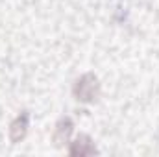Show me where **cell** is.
<instances>
[{"instance_id":"277c9868","label":"cell","mask_w":159,"mask_h":157,"mask_svg":"<svg viewBox=\"0 0 159 157\" xmlns=\"http://www.w3.org/2000/svg\"><path fill=\"white\" fill-rule=\"evenodd\" d=\"M72 128H74V124H72L70 118H61L56 124V131H54V142H56V146H61V144H65L69 141V137L72 133Z\"/></svg>"},{"instance_id":"3957f363","label":"cell","mask_w":159,"mask_h":157,"mask_svg":"<svg viewBox=\"0 0 159 157\" xmlns=\"http://www.w3.org/2000/svg\"><path fill=\"white\" fill-rule=\"evenodd\" d=\"M96 152V148H94V144L91 142V139L87 137V135H81L78 137L72 144H70V148H69V154L70 155H91V154H94Z\"/></svg>"},{"instance_id":"7a4b0ae2","label":"cell","mask_w":159,"mask_h":157,"mask_svg":"<svg viewBox=\"0 0 159 157\" xmlns=\"http://www.w3.org/2000/svg\"><path fill=\"white\" fill-rule=\"evenodd\" d=\"M28 113H22L15 118L9 126V139L11 142H19L26 137V131H28Z\"/></svg>"},{"instance_id":"6da1fadb","label":"cell","mask_w":159,"mask_h":157,"mask_svg":"<svg viewBox=\"0 0 159 157\" xmlns=\"http://www.w3.org/2000/svg\"><path fill=\"white\" fill-rule=\"evenodd\" d=\"M98 94H100V85L94 74H83L74 85V96L80 102L91 104L98 98Z\"/></svg>"}]
</instances>
